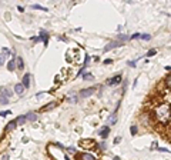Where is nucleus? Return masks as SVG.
Wrapping results in <instances>:
<instances>
[{
    "mask_svg": "<svg viewBox=\"0 0 171 160\" xmlns=\"http://www.w3.org/2000/svg\"><path fill=\"white\" fill-rule=\"evenodd\" d=\"M26 119L30 120V122H36L37 120V114L36 113H29V114H26Z\"/></svg>",
    "mask_w": 171,
    "mask_h": 160,
    "instance_id": "obj_13",
    "label": "nucleus"
},
{
    "mask_svg": "<svg viewBox=\"0 0 171 160\" xmlns=\"http://www.w3.org/2000/svg\"><path fill=\"white\" fill-rule=\"evenodd\" d=\"M108 133H110V127H108V126H107V127H104L103 130H100V132H98V134H100L103 139H106V137L108 136Z\"/></svg>",
    "mask_w": 171,
    "mask_h": 160,
    "instance_id": "obj_9",
    "label": "nucleus"
},
{
    "mask_svg": "<svg viewBox=\"0 0 171 160\" xmlns=\"http://www.w3.org/2000/svg\"><path fill=\"white\" fill-rule=\"evenodd\" d=\"M94 92H96V87H88V89L81 90V92H80V96H81V97H88V96H91Z\"/></svg>",
    "mask_w": 171,
    "mask_h": 160,
    "instance_id": "obj_3",
    "label": "nucleus"
},
{
    "mask_svg": "<svg viewBox=\"0 0 171 160\" xmlns=\"http://www.w3.org/2000/svg\"><path fill=\"white\" fill-rule=\"evenodd\" d=\"M157 53V50L156 49H151V50H148V53H147V56H154Z\"/></svg>",
    "mask_w": 171,
    "mask_h": 160,
    "instance_id": "obj_19",
    "label": "nucleus"
},
{
    "mask_svg": "<svg viewBox=\"0 0 171 160\" xmlns=\"http://www.w3.org/2000/svg\"><path fill=\"white\" fill-rule=\"evenodd\" d=\"M130 132H131V134H137V127H136V126H133V127L130 129Z\"/></svg>",
    "mask_w": 171,
    "mask_h": 160,
    "instance_id": "obj_25",
    "label": "nucleus"
},
{
    "mask_svg": "<svg viewBox=\"0 0 171 160\" xmlns=\"http://www.w3.org/2000/svg\"><path fill=\"white\" fill-rule=\"evenodd\" d=\"M114 160H120V157H114Z\"/></svg>",
    "mask_w": 171,
    "mask_h": 160,
    "instance_id": "obj_32",
    "label": "nucleus"
},
{
    "mask_svg": "<svg viewBox=\"0 0 171 160\" xmlns=\"http://www.w3.org/2000/svg\"><path fill=\"white\" fill-rule=\"evenodd\" d=\"M118 44H121V43H118V41H113V43H110V44H107V46H106L104 52H108V50L114 49V47H116V46H118Z\"/></svg>",
    "mask_w": 171,
    "mask_h": 160,
    "instance_id": "obj_11",
    "label": "nucleus"
},
{
    "mask_svg": "<svg viewBox=\"0 0 171 160\" xmlns=\"http://www.w3.org/2000/svg\"><path fill=\"white\" fill-rule=\"evenodd\" d=\"M116 122H117V113H113V114H111V117L108 119V124L111 126V124H114Z\"/></svg>",
    "mask_w": 171,
    "mask_h": 160,
    "instance_id": "obj_15",
    "label": "nucleus"
},
{
    "mask_svg": "<svg viewBox=\"0 0 171 160\" xmlns=\"http://www.w3.org/2000/svg\"><path fill=\"white\" fill-rule=\"evenodd\" d=\"M156 116L163 123L168 122V119H170V106L168 104H160V106H157L156 107Z\"/></svg>",
    "mask_w": 171,
    "mask_h": 160,
    "instance_id": "obj_1",
    "label": "nucleus"
},
{
    "mask_svg": "<svg viewBox=\"0 0 171 160\" xmlns=\"http://www.w3.org/2000/svg\"><path fill=\"white\" fill-rule=\"evenodd\" d=\"M77 159L78 160H96V157L93 155H90V153H81V155L77 156Z\"/></svg>",
    "mask_w": 171,
    "mask_h": 160,
    "instance_id": "obj_5",
    "label": "nucleus"
},
{
    "mask_svg": "<svg viewBox=\"0 0 171 160\" xmlns=\"http://www.w3.org/2000/svg\"><path fill=\"white\" fill-rule=\"evenodd\" d=\"M11 94H13V93H11V92H10L9 89H4V87H0V96H6V97L9 99V97H10Z\"/></svg>",
    "mask_w": 171,
    "mask_h": 160,
    "instance_id": "obj_7",
    "label": "nucleus"
},
{
    "mask_svg": "<svg viewBox=\"0 0 171 160\" xmlns=\"http://www.w3.org/2000/svg\"><path fill=\"white\" fill-rule=\"evenodd\" d=\"M10 113H11L10 110H6V112H0V116H1V117H6V116H7V114H10Z\"/></svg>",
    "mask_w": 171,
    "mask_h": 160,
    "instance_id": "obj_20",
    "label": "nucleus"
},
{
    "mask_svg": "<svg viewBox=\"0 0 171 160\" xmlns=\"http://www.w3.org/2000/svg\"><path fill=\"white\" fill-rule=\"evenodd\" d=\"M121 142V137H116V140H114V145H118Z\"/></svg>",
    "mask_w": 171,
    "mask_h": 160,
    "instance_id": "obj_27",
    "label": "nucleus"
},
{
    "mask_svg": "<svg viewBox=\"0 0 171 160\" xmlns=\"http://www.w3.org/2000/svg\"><path fill=\"white\" fill-rule=\"evenodd\" d=\"M26 120H27V119H26V116H20V117H17L14 122H16V126H17V124H19V126H21V124H24V123H26Z\"/></svg>",
    "mask_w": 171,
    "mask_h": 160,
    "instance_id": "obj_10",
    "label": "nucleus"
},
{
    "mask_svg": "<svg viewBox=\"0 0 171 160\" xmlns=\"http://www.w3.org/2000/svg\"><path fill=\"white\" fill-rule=\"evenodd\" d=\"M56 106H57V103H54V102H53V103H49L47 106H44V107H43L41 110H43V112H49V110H51V109H54Z\"/></svg>",
    "mask_w": 171,
    "mask_h": 160,
    "instance_id": "obj_12",
    "label": "nucleus"
},
{
    "mask_svg": "<svg viewBox=\"0 0 171 160\" xmlns=\"http://www.w3.org/2000/svg\"><path fill=\"white\" fill-rule=\"evenodd\" d=\"M68 152H70V153H76V149H74V147H68Z\"/></svg>",
    "mask_w": 171,
    "mask_h": 160,
    "instance_id": "obj_29",
    "label": "nucleus"
},
{
    "mask_svg": "<svg viewBox=\"0 0 171 160\" xmlns=\"http://www.w3.org/2000/svg\"><path fill=\"white\" fill-rule=\"evenodd\" d=\"M83 77H84V80H91V79H93V76H91V74H84Z\"/></svg>",
    "mask_w": 171,
    "mask_h": 160,
    "instance_id": "obj_26",
    "label": "nucleus"
},
{
    "mask_svg": "<svg viewBox=\"0 0 171 160\" xmlns=\"http://www.w3.org/2000/svg\"><path fill=\"white\" fill-rule=\"evenodd\" d=\"M120 82H121V76L118 74V76H114V77L108 79V80H107V84H108V86H116V84H120Z\"/></svg>",
    "mask_w": 171,
    "mask_h": 160,
    "instance_id": "obj_2",
    "label": "nucleus"
},
{
    "mask_svg": "<svg viewBox=\"0 0 171 160\" xmlns=\"http://www.w3.org/2000/svg\"><path fill=\"white\" fill-rule=\"evenodd\" d=\"M166 83H167V86H168V87H171V74L167 77V79H166Z\"/></svg>",
    "mask_w": 171,
    "mask_h": 160,
    "instance_id": "obj_23",
    "label": "nucleus"
},
{
    "mask_svg": "<svg viewBox=\"0 0 171 160\" xmlns=\"http://www.w3.org/2000/svg\"><path fill=\"white\" fill-rule=\"evenodd\" d=\"M70 102H71V103H74V102H77V97H70Z\"/></svg>",
    "mask_w": 171,
    "mask_h": 160,
    "instance_id": "obj_30",
    "label": "nucleus"
},
{
    "mask_svg": "<svg viewBox=\"0 0 171 160\" xmlns=\"http://www.w3.org/2000/svg\"><path fill=\"white\" fill-rule=\"evenodd\" d=\"M14 92H16L19 96H21V94H23V92H24V87H23V84H21V83H17V84L14 86Z\"/></svg>",
    "mask_w": 171,
    "mask_h": 160,
    "instance_id": "obj_6",
    "label": "nucleus"
},
{
    "mask_svg": "<svg viewBox=\"0 0 171 160\" xmlns=\"http://www.w3.org/2000/svg\"><path fill=\"white\" fill-rule=\"evenodd\" d=\"M14 62H16V64H17V69H19V70H23V69H24V63H23V59H21V57H16V60H14Z\"/></svg>",
    "mask_w": 171,
    "mask_h": 160,
    "instance_id": "obj_8",
    "label": "nucleus"
},
{
    "mask_svg": "<svg viewBox=\"0 0 171 160\" xmlns=\"http://www.w3.org/2000/svg\"><path fill=\"white\" fill-rule=\"evenodd\" d=\"M21 84H23V87H24V89H29V87H30V74H29V73H26V74L23 76Z\"/></svg>",
    "mask_w": 171,
    "mask_h": 160,
    "instance_id": "obj_4",
    "label": "nucleus"
},
{
    "mask_svg": "<svg viewBox=\"0 0 171 160\" xmlns=\"http://www.w3.org/2000/svg\"><path fill=\"white\" fill-rule=\"evenodd\" d=\"M9 103V99L6 97V96H0V104H3V106H6Z\"/></svg>",
    "mask_w": 171,
    "mask_h": 160,
    "instance_id": "obj_17",
    "label": "nucleus"
},
{
    "mask_svg": "<svg viewBox=\"0 0 171 160\" xmlns=\"http://www.w3.org/2000/svg\"><path fill=\"white\" fill-rule=\"evenodd\" d=\"M151 147H153V149H157V143H156V142H154V143H153V145H151Z\"/></svg>",
    "mask_w": 171,
    "mask_h": 160,
    "instance_id": "obj_31",
    "label": "nucleus"
},
{
    "mask_svg": "<svg viewBox=\"0 0 171 160\" xmlns=\"http://www.w3.org/2000/svg\"><path fill=\"white\" fill-rule=\"evenodd\" d=\"M7 69H9L10 72L16 70V62H14V60H10V62L7 63Z\"/></svg>",
    "mask_w": 171,
    "mask_h": 160,
    "instance_id": "obj_14",
    "label": "nucleus"
},
{
    "mask_svg": "<svg viewBox=\"0 0 171 160\" xmlns=\"http://www.w3.org/2000/svg\"><path fill=\"white\" fill-rule=\"evenodd\" d=\"M31 9H37V10H44V11H47V9H46V7H43V6H40V4H33V6H31Z\"/></svg>",
    "mask_w": 171,
    "mask_h": 160,
    "instance_id": "obj_18",
    "label": "nucleus"
},
{
    "mask_svg": "<svg viewBox=\"0 0 171 160\" xmlns=\"http://www.w3.org/2000/svg\"><path fill=\"white\" fill-rule=\"evenodd\" d=\"M3 54H4V56H7V54H10V50H9L7 47H3Z\"/></svg>",
    "mask_w": 171,
    "mask_h": 160,
    "instance_id": "obj_24",
    "label": "nucleus"
},
{
    "mask_svg": "<svg viewBox=\"0 0 171 160\" xmlns=\"http://www.w3.org/2000/svg\"><path fill=\"white\" fill-rule=\"evenodd\" d=\"M4 59H6V56H4L3 53H0V66H1L3 63H4Z\"/></svg>",
    "mask_w": 171,
    "mask_h": 160,
    "instance_id": "obj_22",
    "label": "nucleus"
},
{
    "mask_svg": "<svg viewBox=\"0 0 171 160\" xmlns=\"http://www.w3.org/2000/svg\"><path fill=\"white\" fill-rule=\"evenodd\" d=\"M140 37H141V39H144V40H150V39H151V36H150V34H141Z\"/></svg>",
    "mask_w": 171,
    "mask_h": 160,
    "instance_id": "obj_21",
    "label": "nucleus"
},
{
    "mask_svg": "<svg viewBox=\"0 0 171 160\" xmlns=\"http://www.w3.org/2000/svg\"><path fill=\"white\" fill-rule=\"evenodd\" d=\"M14 127H16V122L13 120V122H10V123L6 126V130H7V132H10V130H13Z\"/></svg>",
    "mask_w": 171,
    "mask_h": 160,
    "instance_id": "obj_16",
    "label": "nucleus"
},
{
    "mask_svg": "<svg viewBox=\"0 0 171 160\" xmlns=\"http://www.w3.org/2000/svg\"><path fill=\"white\" fill-rule=\"evenodd\" d=\"M140 36H141V34H138V33H136V34H133V36H131V39H137V37H140Z\"/></svg>",
    "mask_w": 171,
    "mask_h": 160,
    "instance_id": "obj_28",
    "label": "nucleus"
}]
</instances>
